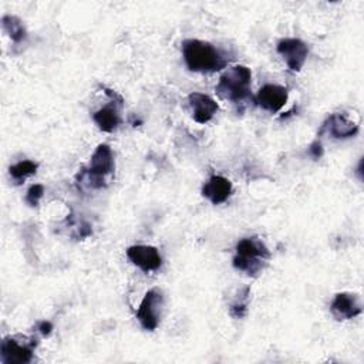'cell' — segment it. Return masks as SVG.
I'll return each instance as SVG.
<instances>
[{"instance_id":"cell-5","label":"cell","mask_w":364,"mask_h":364,"mask_svg":"<svg viewBox=\"0 0 364 364\" xmlns=\"http://www.w3.org/2000/svg\"><path fill=\"white\" fill-rule=\"evenodd\" d=\"M164 309V294L159 289H151L145 293L138 310L136 318L142 328L148 331H154L159 323Z\"/></svg>"},{"instance_id":"cell-13","label":"cell","mask_w":364,"mask_h":364,"mask_svg":"<svg viewBox=\"0 0 364 364\" xmlns=\"http://www.w3.org/2000/svg\"><path fill=\"white\" fill-rule=\"evenodd\" d=\"M188 101L192 109V117L198 124L209 122L219 109L218 102L203 92H191Z\"/></svg>"},{"instance_id":"cell-14","label":"cell","mask_w":364,"mask_h":364,"mask_svg":"<svg viewBox=\"0 0 364 364\" xmlns=\"http://www.w3.org/2000/svg\"><path fill=\"white\" fill-rule=\"evenodd\" d=\"M232 182L222 175H212L202 186V195L213 205H220L232 195Z\"/></svg>"},{"instance_id":"cell-9","label":"cell","mask_w":364,"mask_h":364,"mask_svg":"<svg viewBox=\"0 0 364 364\" xmlns=\"http://www.w3.org/2000/svg\"><path fill=\"white\" fill-rule=\"evenodd\" d=\"M330 311L333 317L338 321L343 320H351L361 314L363 311V303L358 294L343 291L337 293L330 304Z\"/></svg>"},{"instance_id":"cell-19","label":"cell","mask_w":364,"mask_h":364,"mask_svg":"<svg viewBox=\"0 0 364 364\" xmlns=\"http://www.w3.org/2000/svg\"><path fill=\"white\" fill-rule=\"evenodd\" d=\"M309 152L313 155V158H320L323 155V148H321V144L318 141H314L310 148H309Z\"/></svg>"},{"instance_id":"cell-10","label":"cell","mask_w":364,"mask_h":364,"mask_svg":"<svg viewBox=\"0 0 364 364\" xmlns=\"http://www.w3.org/2000/svg\"><path fill=\"white\" fill-rule=\"evenodd\" d=\"M287 88L279 84H264L256 94L255 102L264 111L277 112L287 102Z\"/></svg>"},{"instance_id":"cell-15","label":"cell","mask_w":364,"mask_h":364,"mask_svg":"<svg viewBox=\"0 0 364 364\" xmlns=\"http://www.w3.org/2000/svg\"><path fill=\"white\" fill-rule=\"evenodd\" d=\"M1 26H3V30L9 34V37L14 43H20L26 38V27L18 17L6 14L1 17Z\"/></svg>"},{"instance_id":"cell-3","label":"cell","mask_w":364,"mask_h":364,"mask_svg":"<svg viewBox=\"0 0 364 364\" xmlns=\"http://www.w3.org/2000/svg\"><path fill=\"white\" fill-rule=\"evenodd\" d=\"M250 84H252L250 68L239 64V65L230 67L220 75L219 82L215 87V91L222 100H228L230 102L239 104L249 98Z\"/></svg>"},{"instance_id":"cell-7","label":"cell","mask_w":364,"mask_h":364,"mask_svg":"<svg viewBox=\"0 0 364 364\" xmlns=\"http://www.w3.org/2000/svg\"><path fill=\"white\" fill-rule=\"evenodd\" d=\"M276 50L291 71H300L309 55V47L300 38H282Z\"/></svg>"},{"instance_id":"cell-8","label":"cell","mask_w":364,"mask_h":364,"mask_svg":"<svg viewBox=\"0 0 364 364\" xmlns=\"http://www.w3.org/2000/svg\"><path fill=\"white\" fill-rule=\"evenodd\" d=\"M107 94L111 97L109 104L100 108L92 114L94 122L98 125V128L104 132H112L118 128L121 124V114L119 109L122 107V98L117 95L114 91L107 90Z\"/></svg>"},{"instance_id":"cell-4","label":"cell","mask_w":364,"mask_h":364,"mask_svg":"<svg viewBox=\"0 0 364 364\" xmlns=\"http://www.w3.org/2000/svg\"><path fill=\"white\" fill-rule=\"evenodd\" d=\"M114 169H115L114 154L109 145L100 144L90 159L88 168L84 169L80 178H84L90 188L98 189L105 186L107 176H109L114 172Z\"/></svg>"},{"instance_id":"cell-16","label":"cell","mask_w":364,"mask_h":364,"mask_svg":"<svg viewBox=\"0 0 364 364\" xmlns=\"http://www.w3.org/2000/svg\"><path fill=\"white\" fill-rule=\"evenodd\" d=\"M37 169H38V164H37V162L26 159V161H20V162L11 165L10 169H9V172H10V176H11L16 182H21V181H24L27 176L34 175V173L37 172Z\"/></svg>"},{"instance_id":"cell-20","label":"cell","mask_w":364,"mask_h":364,"mask_svg":"<svg viewBox=\"0 0 364 364\" xmlns=\"http://www.w3.org/2000/svg\"><path fill=\"white\" fill-rule=\"evenodd\" d=\"M37 330H38L43 336H48V334L51 333V330H53V324H51L50 321L43 320V321H40V323H38Z\"/></svg>"},{"instance_id":"cell-17","label":"cell","mask_w":364,"mask_h":364,"mask_svg":"<svg viewBox=\"0 0 364 364\" xmlns=\"http://www.w3.org/2000/svg\"><path fill=\"white\" fill-rule=\"evenodd\" d=\"M239 297L235 299V301L230 304L229 310H230V314L235 317V318H242L245 317L246 311H247V296H249V289H243L242 291H239L237 294Z\"/></svg>"},{"instance_id":"cell-2","label":"cell","mask_w":364,"mask_h":364,"mask_svg":"<svg viewBox=\"0 0 364 364\" xmlns=\"http://www.w3.org/2000/svg\"><path fill=\"white\" fill-rule=\"evenodd\" d=\"M270 252L262 239L256 236L243 237L236 243L233 266L249 276H257L267 264Z\"/></svg>"},{"instance_id":"cell-6","label":"cell","mask_w":364,"mask_h":364,"mask_svg":"<svg viewBox=\"0 0 364 364\" xmlns=\"http://www.w3.org/2000/svg\"><path fill=\"white\" fill-rule=\"evenodd\" d=\"M36 343L33 340L23 341L16 337H6L1 341L0 355L3 364H26L33 358Z\"/></svg>"},{"instance_id":"cell-11","label":"cell","mask_w":364,"mask_h":364,"mask_svg":"<svg viewBox=\"0 0 364 364\" xmlns=\"http://www.w3.org/2000/svg\"><path fill=\"white\" fill-rule=\"evenodd\" d=\"M127 257L132 264L144 272L158 270L162 264V257L156 247L146 245H134L127 249Z\"/></svg>"},{"instance_id":"cell-12","label":"cell","mask_w":364,"mask_h":364,"mask_svg":"<svg viewBox=\"0 0 364 364\" xmlns=\"http://www.w3.org/2000/svg\"><path fill=\"white\" fill-rule=\"evenodd\" d=\"M327 134L336 139H346L357 135L358 125L344 114H331L321 125L320 134Z\"/></svg>"},{"instance_id":"cell-18","label":"cell","mask_w":364,"mask_h":364,"mask_svg":"<svg viewBox=\"0 0 364 364\" xmlns=\"http://www.w3.org/2000/svg\"><path fill=\"white\" fill-rule=\"evenodd\" d=\"M43 196H44V186L41 183H34L28 188L26 193V202L30 206H37Z\"/></svg>"},{"instance_id":"cell-1","label":"cell","mask_w":364,"mask_h":364,"mask_svg":"<svg viewBox=\"0 0 364 364\" xmlns=\"http://www.w3.org/2000/svg\"><path fill=\"white\" fill-rule=\"evenodd\" d=\"M182 55L186 67L193 73L219 71L228 63L219 48L198 38H189L182 43Z\"/></svg>"}]
</instances>
